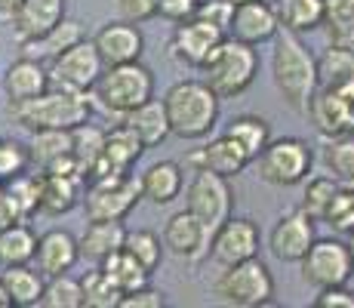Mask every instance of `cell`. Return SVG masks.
<instances>
[{
  "label": "cell",
  "mask_w": 354,
  "mask_h": 308,
  "mask_svg": "<svg viewBox=\"0 0 354 308\" xmlns=\"http://www.w3.org/2000/svg\"><path fill=\"white\" fill-rule=\"evenodd\" d=\"M324 222L333 231H339V235H351L354 231V188H339L333 194Z\"/></svg>",
  "instance_id": "obj_44"
},
{
  "label": "cell",
  "mask_w": 354,
  "mask_h": 308,
  "mask_svg": "<svg viewBox=\"0 0 354 308\" xmlns=\"http://www.w3.org/2000/svg\"><path fill=\"white\" fill-rule=\"evenodd\" d=\"M185 203L188 213H194L209 231H216L234 210V191H231L225 176L209 173V170H194V179L188 182L185 191Z\"/></svg>",
  "instance_id": "obj_10"
},
{
  "label": "cell",
  "mask_w": 354,
  "mask_h": 308,
  "mask_svg": "<svg viewBox=\"0 0 354 308\" xmlns=\"http://www.w3.org/2000/svg\"><path fill=\"white\" fill-rule=\"evenodd\" d=\"M124 123L139 136V142L145 148H154L160 142H167L169 136V123H167V111H163V102L160 99H148L142 105H136L133 111L124 114Z\"/></svg>",
  "instance_id": "obj_25"
},
{
  "label": "cell",
  "mask_w": 354,
  "mask_h": 308,
  "mask_svg": "<svg viewBox=\"0 0 354 308\" xmlns=\"http://www.w3.org/2000/svg\"><path fill=\"white\" fill-rule=\"evenodd\" d=\"M167 305V299H163L160 290H151V287H139V290L133 293H124V299H120L118 308H163Z\"/></svg>",
  "instance_id": "obj_48"
},
{
  "label": "cell",
  "mask_w": 354,
  "mask_h": 308,
  "mask_svg": "<svg viewBox=\"0 0 354 308\" xmlns=\"http://www.w3.org/2000/svg\"><path fill=\"white\" fill-rule=\"evenodd\" d=\"M317 308H354V290H348V284L339 287H324L315 299Z\"/></svg>",
  "instance_id": "obj_49"
},
{
  "label": "cell",
  "mask_w": 354,
  "mask_h": 308,
  "mask_svg": "<svg viewBox=\"0 0 354 308\" xmlns=\"http://www.w3.org/2000/svg\"><path fill=\"white\" fill-rule=\"evenodd\" d=\"M99 269L105 271L108 280H111V284L118 287L120 293H133V290H139V287H145V284H148V278H151L139 262H136L133 256H129L124 246H120L118 253H111L108 259H102Z\"/></svg>",
  "instance_id": "obj_35"
},
{
  "label": "cell",
  "mask_w": 354,
  "mask_h": 308,
  "mask_svg": "<svg viewBox=\"0 0 354 308\" xmlns=\"http://www.w3.org/2000/svg\"><path fill=\"white\" fill-rule=\"evenodd\" d=\"M80 293H84V308H118L124 293L108 280V275L102 269L90 271L80 280Z\"/></svg>",
  "instance_id": "obj_42"
},
{
  "label": "cell",
  "mask_w": 354,
  "mask_h": 308,
  "mask_svg": "<svg viewBox=\"0 0 354 308\" xmlns=\"http://www.w3.org/2000/svg\"><path fill=\"white\" fill-rule=\"evenodd\" d=\"M321 28L336 46H354V0H324Z\"/></svg>",
  "instance_id": "obj_34"
},
{
  "label": "cell",
  "mask_w": 354,
  "mask_h": 308,
  "mask_svg": "<svg viewBox=\"0 0 354 308\" xmlns=\"http://www.w3.org/2000/svg\"><path fill=\"white\" fill-rule=\"evenodd\" d=\"M0 191L10 197L12 210L19 213L22 222L37 213V201H40V176H31V173H19L12 179L0 182Z\"/></svg>",
  "instance_id": "obj_38"
},
{
  "label": "cell",
  "mask_w": 354,
  "mask_h": 308,
  "mask_svg": "<svg viewBox=\"0 0 354 308\" xmlns=\"http://www.w3.org/2000/svg\"><path fill=\"white\" fill-rule=\"evenodd\" d=\"M40 308H84V293H80V280L71 275H53L44 284V293L37 299Z\"/></svg>",
  "instance_id": "obj_41"
},
{
  "label": "cell",
  "mask_w": 354,
  "mask_h": 308,
  "mask_svg": "<svg viewBox=\"0 0 354 308\" xmlns=\"http://www.w3.org/2000/svg\"><path fill=\"white\" fill-rule=\"evenodd\" d=\"M37 250V235L25 222H12L0 231V265H28Z\"/></svg>",
  "instance_id": "obj_33"
},
{
  "label": "cell",
  "mask_w": 354,
  "mask_h": 308,
  "mask_svg": "<svg viewBox=\"0 0 354 308\" xmlns=\"http://www.w3.org/2000/svg\"><path fill=\"white\" fill-rule=\"evenodd\" d=\"M84 197V176L40 173V201L37 210L46 216H62L74 210Z\"/></svg>",
  "instance_id": "obj_22"
},
{
  "label": "cell",
  "mask_w": 354,
  "mask_h": 308,
  "mask_svg": "<svg viewBox=\"0 0 354 308\" xmlns=\"http://www.w3.org/2000/svg\"><path fill=\"white\" fill-rule=\"evenodd\" d=\"M118 12L124 22L142 25L158 16V0H118Z\"/></svg>",
  "instance_id": "obj_47"
},
{
  "label": "cell",
  "mask_w": 354,
  "mask_h": 308,
  "mask_svg": "<svg viewBox=\"0 0 354 308\" xmlns=\"http://www.w3.org/2000/svg\"><path fill=\"white\" fill-rule=\"evenodd\" d=\"M65 154H71V129H34L28 145V161L34 167L46 170Z\"/></svg>",
  "instance_id": "obj_36"
},
{
  "label": "cell",
  "mask_w": 354,
  "mask_h": 308,
  "mask_svg": "<svg viewBox=\"0 0 354 308\" xmlns=\"http://www.w3.org/2000/svg\"><path fill=\"white\" fill-rule=\"evenodd\" d=\"M0 87H3V93L10 96V102H25V99H34V96L50 90V71L44 68V62H34L28 56H22L3 71Z\"/></svg>",
  "instance_id": "obj_21"
},
{
  "label": "cell",
  "mask_w": 354,
  "mask_h": 308,
  "mask_svg": "<svg viewBox=\"0 0 354 308\" xmlns=\"http://www.w3.org/2000/svg\"><path fill=\"white\" fill-rule=\"evenodd\" d=\"M348 253H351V265H354V231L348 235Z\"/></svg>",
  "instance_id": "obj_55"
},
{
  "label": "cell",
  "mask_w": 354,
  "mask_h": 308,
  "mask_svg": "<svg viewBox=\"0 0 354 308\" xmlns=\"http://www.w3.org/2000/svg\"><path fill=\"white\" fill-rule=\"evenodd\" d=\"M102 68L105 65H102L93 40L80 37L77 44H71L50 62V87L68 93H90L93 84L99 80Z\"/></svg>",
  "instance_id": "obj_11"
},
{
  "label": "cell",
  "mask_w": 354,
  "mask_h": 308,
  "mask_svg": "<svg viewBox=\"0 0 354 308\" xmlns=\"http://www.w3.org/2000/svg\"><path fill=\"white\" fill-rule=\"evenodd\" d=\"M80 37H84L80 25L71 22V19H62V22L53 25V28L46 34H40V37L22 40V53L34 62H53L62 50H68L71 44H77Z\"/></svg>",
  "instance_id": "obj_27"
},
{
  "label": "cell",
  "mask_w": 354,
  "mask_h": 308,
  "mask_svg": "<svg viewBox=\"0 0 354 308\" xmlns=\"http://www.w3.org/2000/svg\"><path fill=\"white\" fill-rule=\"evenodd\" d=\"M12 31H16L19 44L31 37H40L65 19V0H22L12 10Z\"/></svg>",
  "instance_id": "obj_19"
},
{
  "label": "cell",
  "mask_w": 354,
  "mask_h": 308,
  "mask_svg": "<svg viewBox=\"0 0 354 308\" xmlns=\"http://www.w3.org/2000/svg\"><path fill=\"white\" fill-rule=\"evenodd\" d=\"M0 308H10V296H6L3 284H0Z\"/></svg>",
  "instance_id": "obj_54"
},
{
  "label": "cell",
  "mask_w": 354,
  "mask_h": 308,
  "mask_svg": "<svg viewBox=\"0 0 354 308\" xmlns=\"http://www.w3.org/2000/svg\"><path fill=\"white\" fill-rule=\"evenodd\" d=\"M225 136H231V139L250 154V161H256L259 152L268 145L271 127H268V120L259 118V114H241V118H234L228 123Z\"/></svg>",
  "instance_id": "obj_37"
},
{
  "label": "cell",
  "mask_w": 354,
  "mask_h": 308,
  "mask_svg": "<svg viewBox=\"0 0 354 308\" xmlns=\"http://www.w3.org/2000/svg\"><path fill=\"white\" fill-rule=\"evenodd\" d=\"M216 296L234 308H262L274 302V278L259 256L225 265L216 280Z\"/></svg>",
  "instance_id": "obj_6"
},
{
  "label": "cell",
  "mask_w": 354,
  "mask_h": 308,
  "mask_svg": "<svg viewBox=\"0 0 354 308\" xmlns=\"http://www.w3.org/2000/svg\"><path fill=\"white\" fill-rule=\"evenodd\" d=\"M34 259H37L40 275L53 278V275H65V271L74 269V262L80 259L77 253V237L68 235L62 228H53L46 235L37 237V250H34Z\"/></svg>",
  "instance_id": "obj_20"
},
{
  "label": "cell",
  "mask_w": 354,
  "mask_h": 308,
  "mask_svg": "<svg viewBox=\"0 0 354 308\" xmlns=\"http://www.w3.org/2000/svg\"><path fill=\"white\" fill-rule=\"evenodd\" d=\"M339 96H342V105H345V120H348V133H354V84L342 87V90H339Z\"/></svg>",
  "instance_id": "obj_52"
},
{
  "label": "cell",
  "mask_w": 354,
  "mask_h": 308,
  "mask_svg": "<svg viewBox=\"0 0 354 308\" xmlns=\"http://www.w3.org/2000/svg\"><path fill=\"white\" fill-rule=\"evenodd\" d=\"M127 228L120 222H111V219H96V222L86 225V231L77 237V253L86 262H102L111 253H118L124 246Z\"/></svg>",
  "instance_id": "obj_24"
},
{
  "label": "cell",
  "mask_w": 354,
  "mask_h": 308,
  "mask_svg": "<svg viewBox=\"0 0 354 308\" xmlns=\"http://www.w3.org/2000/svg\"><path fill=\"white\" fill-rule=\"evenodd\" d=\"M142 185V197L151 201L154 207H167L185 188V179H182V167L176 161H158L139 176Z\"/></svg>",
  "instance_id": "obj_23"
},
{
  "label": "cell",
  "mask_w": 354,
  "mask_h": 308,
  "mask_svg": "<svg viewBox=\"0 0 354 308\" xmlns=\"http://www.w3.org/2000/svg\"><path fill=\"white\" fill-rule=\"evenodd\" d=\"M305 114L311 118L315 129L324 136V139L339 136V133H348V120H345V105H342L339 90H321V87H317L315 96L308 99Z\"/></svg>",
  "instance_id": "obj_26"
},
{
  "label": "cell",
  "mask_w": 354,
  "mask_h": 308,
  "mask_svg": "<svg viewBox=\"0 0 354 308\" xmlns=\"http://www.w3.org/2000/svg\"><path fill=\"white\" fill-rule=\"evenodd\" d=\"M231 12H234L231 0H201L194 10V19H201V22H207V25H213V28H219L222 34H228Z\"/></svg>",
  "instance_id": "obj_46"
},
{
  "label": "cell",
  "mask_w": 354,
  "mask_h": 308,
  "mask_svg": "<svg viewBox=\"0 0 354 308\" xmlns=\"http://www.w3.org/2000/svg\"><path fill=\"white\" fill-rule=\"evenodd\" d=\"M84 213L90 222L96 219H111V222H124L133 213V207L142 201V185L129 173H111L99 176V179L84 182Z\"/></svg>",
  "instance_id": "obj_7"
},
{
  "label": "cell",
  "mask_w": 354,
  "mask_h": 308,
  "mask_svg": "<svg viewBox=\"0 0 354 308\" xmlns=\"http://www.w3.org/2000/svg\"><path fill=\"white\" fill-rule=\"evenodd\" d=\"M10 118L25 129H74L77 123L90 120L93 102L86 93H68V90H46L34 99L10 102Z\"/></svg>",
  "instance_id": "obj_4"
},
{
  "label": "cell",
  "mask_w": 354,
  "mask_h": 308,
  "mask_svg": "<svg viewBox=\"0 0 354 308\" xmlns=\"http://www.w3.org/2000/svg\"><path fill=\"white\" fill-rule=\"evenodd\" d=\"M299 265H302V278L317 290L348 284L354 275L348 241H339V237H315Z\"/></svg>",
  "instance_id": "obj_9"
},
{
  "label": "cell",
  "mask_w": 354,
  "mask_h": 308,
  "mask_svg": "<svg viewBox=\"0 0 354 308\" xmlns=\"http://www.w3.org/2000/svg\"><path fill=\"white\" fill-rule=\"evenodd\" d=\"M339 191V185L330 179V176H315L305 185V194H302V213L311 219V222H324L326 216V207H330L333 194Z\"/></svg>",
  "instance_id": "obj_43"
},
{
  "label": "cell",
  "mask_w": 354,
  "mask_h": 308,
  "mask_svg": "<svg viewBox=\"0 0 354 308\" xmlns=\"http://www.w3.org/2000/svg\"><path fill=\"white\" fill-rule=\"evenodd\" d=\"M231 3H234V6H237V3H247V0H231Z\"/></svg>",
  "instance_id": "obj_56"
},
{
  "label": "cell",
  "mask_w": 354,
  "mask_h": 308,
  "mask_svg": "<svg viewBox=\"0 0 354 308\" xmlns=\"http://www.w3.org/2000/svg\"><path fill=\"white\" fill-rule=\"evenodd\" d=\"M271 80L281 99L287 102L292 111L305 114L308 99L317 90V65L308 46L299 40L292 31H277L274 34V53H271Z\"/></svg>",
  "instance_id": "obj_1"
},
{
  "label": "cell",
  "mask_w": 354,
  "mask_h": 308,
  "mask_svg": "<svg viewBox=\"0 0 354 308\" xmlns=\"http://www.w3.org/2000/svg\"><path fill=\"white\" fill-rule=\"evenodd\" d=\"M222 37H228V34H222L219 28H213V25L201 22V19H185V22H176L173 28V37H169V59L179 62V65L185 68H201L203 59L213 53V46L219 44Z\"/></svg>",
  "instance_id": "obj_13"
},
{
  "label": "cell",
  "mask_w": 354,
  "mask_h": 308,
  "mask_svg": "<svg viewBox=\"0 0 354 308\" xmlns=\"http://www.w3.org/2000/svg\"><path fill=\"white\" fill-rule=\"evenodd\" d=\"M315 65L321 90H342V87L354 84V46L330 44L321 53V59H315Z\"/></svg>",
  "instance_id": "obj_28"
},
{
  "label": "cell",
  "mask_w": 354,
  "mask_h": 308,
  "mask_svg": "<svg viewBox=\"0 0 354 308\" xmlns=\"http://www.w3.org/2000/svg\"><path fill=\"white\" fill-rule=\"evenodd\" d=\"M277 31H281V25H277L274 6L268 0H247V3H237L231 12L228 37L241 40V44L259 46L265 40H274Z\"/></svg>",
  "instance_id": "obj_15"
},
{
  "label": "cell",
  "mask_w": 354,
  "mask_h": 308,
  "mask_svg": "<svg viewBox=\"0 0 354 308\" xmlns=\"http://www.w3.org/2000/svg\"><path fill=\"white\" fill-rule=\"evenodd\" d=\"M93 46H96L102 65H124V62L142 59L145 37H142L139 25L120 19V22H108L105 28L93 37Z\"/></svg>",
  "instance_id": "obj_17"
},
{
  "label": "cell",
  "mask_w": 354,
  "mask_h": 308,
  "mask_svg": "<svg viewBox=\"0 0 354 308\" xmlns=\"http://www.w3.org/2000/svg\"><path fill=\"white\" fill-rule=\"evenodd\" d=\"M124 250L148 271V275H154V271L160 269V262H163V241L154 235V231H148V228L127 231Z\"/></svg>",
  "instance_id": "obj_40"
},
{
  "label": "cell",
  "mask_w": 354,
  "mask_h": 308,
  "mask_svg": "<svg viewBox=\"0 0 354 308\" xmlns=\"http://www.w3.org/2000/svg\"><path fill=\"white\" fill-rule=\"evenodd\" d=\"M201 0H158V16H163L167 22H185L194 16Z\"/></svg>",
  "instance_id": "obj_50"
},
{
  "label": "cell",
  "mask_w": 354,
  "mask_h": 308,
  "mask_svg": "<svg viewBox=\"0 0 354 308\" xmlns=\"http://www.w3.org/2000/svg\"><path fill=\"white\" fill-rule=\"evenodd\" d=\"M102 148H105V129L93 127L90 120L77 123V127L71 129V154H74V161H77V167L84 176L102 157Z\"/></svg>",
  "instance_id": "obj_39"
},
{
  "label": "cell",
  "mask_w": 354,
  "mask_h": 308,
  "mask_svg": "<svg viewBox=\"0 0 354 308\" xmlns=\"http://www.w3.org/2000/svg\"><path fill=\"white\" fill-rule=\"evenodd\" d=\"M209 237L213 231L201 222L194 213L188 210H179L167 219L163 225V250H169L173 256L188 259V262H201L203 256H209Z\"/></svg>",
  "instance_id": "obj_14"
},
{
  "label": "cell",
  "mask_w": 354,
  "mask_h": 308,
  "mask_svg": "<svg viewBox=\"0 0 354 308\" xmlns=\"http://www.w3.org/2000/svg\"><path fill=\"white\" fill-rule=\"evenodd\" d=\"M28 148L19 145L12 139H0V182L12 179V176L28 170Z\"/></svg>",
  "instance_id": "obj_45"
},
{
  "label": "cell",
  "mask_w": 354,
  "mask_h": 308,
  "mask_svg": "<svg viewBox=\"0 0 354 308\" xmlns=\"http://www.w3.org/2000/svg\"><path fill=\"white\" fill-rule=\"evenodd\" d=\"M185 163L192 170H209V173H219L225 179H234L237 173L250 167V154L237 145L231 136H219V139H209L203 148H197L185 157Z\"/></svg>",
  "instance_id": "obj_18"
},
{
  "label": "cell",
  "mask_w": 354,
  "mask_h": 308,
  "mask_svg": "<svg viewBox=\"0 0 354 308\" xmlns=\"http://www.w3.org/2000/svg\"><path fill=\"white\" fill-rule=\"evenodd\" d=\"M0 284L10 296V305L16 308H34L40 293H44V278L28 265H6L3 275H0Z\"/></svg>",
  "instance_id": "obj_29"
},
{
  "label": "cell",
  "mask_w": 354,
  "mask_h": 308,
  "mask_svg": "<svg viewBox=\"0 0 354 308\" xmlns=\"http://www.w3.org/2000/svg\"><path fill=\"white\" fill-rule=\"evenodd\" d=\"M324 167L339 188H354V133H339L326 139Z\"/></svg>",
  "instance_id": "obj_30"
},
{
  "label": "cell",
  "mask_w": 354,
  "mask_h": 308,
  "mask_svg": "<svg viewBox=\"0 0 354 308\" xmlns=\"http://www.w3.org/2000/svg\"><path fill=\"white\" fill-rule=\"evenodd\" d=\"M274 16L277 25L283 31L292 34H305L321 28V12H324V0H274Z\"/></svg>",
  "instance_id": "obj_31"
},
{
  "label": "cell",
  "mask_w": 354,
  "mask_h": 308,
  "mask_svg": "<svg viewBox=\"0 0 354 308\" xmlns=\"http://www.w3.org/2000/svg\"><path fill=\"white\" fill-rule=\"evenodd\" d=\"M22 3V0H0V16H12V10Z\"/></svg>",
  "instance_id": "obj_53"
},
{
  "label": "cell",
  "mask_w": 354,
  "mask_h": 308,
  "mask_svg": "<svg viewBox=\"0 0 354 308\" xmlns=\"http://www.w3.org/2000/svg\"><path fill=\"white\" fill-rule=\"evenodd\" d=\"M142 152H145V145H142L139 136H136L127 123H120V127H114V129H108V133H105V148H102V157H105L114 170H127V173H129V167L139 161Z\"/></svg>",
  "instance_id": "obj_32"
},
{
  "label": "cell",
  "mask_w": 354,
  "mask_h": 308,
  "mask_svg": "<svg viewBox=\"0 0 354 308\" xmlns=\"http://www.w3.org/2000/svg\"><path fill=\"white\" fill-rule=\"evenodd\" d=\"M311 241H315V222L302 210H292V213H283L271 228L268 250L281 262H299L305 256V250L311 246Z\"/></svg>",
  "instance_id": "obj_16"
},
{
  "label": "cell",
  "mask_w": 354,
  "mask_h": 308,
  "mask_svg": "<svg viewBox=\"0 0 354 308\" xmlns=\"http://www.w3.org/2000/svg\"><path fill=\"white\" fill-rule=\"evenodd\" d=\"M169 136L179 139H207L219 123V96L209 90L203 80H176L163 96Z\"/></svg>",
  "instance_id": "obj_2"
},
{
  "label": "cell",
  "mask_w": 354,
  "mask_h": 308,
  "mask_svg": "<svg viewBox=\"0 0 354 308\" xmlns=\"http://www.w3.org/2000/svg\"><path fill=\"white\" fill-rule=\"evenodd\" d=\"M259 244H262V235H259V225L253 219L228 216L209 237V256H213V262H219L225 269V265L259 256Z\"/></svg>",
  "instance_id": "obj_12"
},
{
  "label": "cell",
  "mask_w": 354,
  "mask_h": 308,
  "mask_svg": "<svg viewBox=\"0 0 354 308\" xmlns=\"http://www.w3.org/2000/svg\"><path fill=\"white\" fill-rule=\"evenodd\" d=\"M201 71H203V84L219 96V102L237 99V96H243L253 87L259 74V53L250 44H241L234 37H222L213 46V53L203 59Z\"/></svg>",
  "instance_id": "obj_3"
},
{
  "label": "cell",
  "mask_w": 354,
  "mask_h": 308,
  "mask_svg": "<svg viewBox=\"0 0 354 308\" xmlns=\"http://www.w3.org/2000/svg\"><path fill=\"white\" fill-rule=\"evenodd\" d=\"M93 96L99 105L111 114L124 118L136 105L148 102L154 96V71L148 65L136 62H124V65H105L99 80L93 84Z\"/></svg>",
  "instance_id": "obj_5"
},
{
  "label": "cell",
  "mask_w": 354,
  "mask_h": 308,
  "mask_svg": "<svg viewBox=\"0 0 354 308\" xmlns=\"http://www.w3.org/2000/svg\"><path fill=\"white\" fill-rule=\"evenodd\" d=\"M12 222H22V219H19V213L12 210L10 197H6L3 191H0V231H3L6 225H12Z\"/></svg>",
  "instance_id": "obj_51"
},
{
  "label": "cell",
  "mask_w": 354,
  "mask_h": 308,
  "mask_svg": "<svg viewBox=\"0 0 354 308\" xmlns=\"http://www.w3.org/2000/svg\"><path fill=\"white\" fill-rule=\"evenodd\" d=\"M259 176L268 185L277 188H290L308 179L315 154H311L308 142L296 139V136H283V139H268V145L259 152Z\"/></svg>",
  "instance_id": "obj_8"
}]
</instances>
